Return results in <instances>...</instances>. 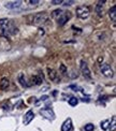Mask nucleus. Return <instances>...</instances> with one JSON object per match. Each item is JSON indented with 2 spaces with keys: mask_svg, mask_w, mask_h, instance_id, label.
Returning <instances> with one entry per match:
<instances>
[{
  "mask_svg": "<svg viewBox=\"0 0 116 131\" xmlns=\"http://www.w3.org/2000/svg\"><path fill=\"white\" fill-rule=\"evenodd\" d=\"M43 83V74L33 75L31 76V84L33 85H41Z\"/></svg>",
  "mask_w": 116,
  "mask_h": 131,
  "instance_id": "6e6552de",
  "label": "nucleus"
},
{
  "mask_svg": "<svg viewBox=\"0 0 116 131\" xmlns=\"http://www.w3.org/2000/svg\"><path fill=\"white\" fill-rule=\"evenodd\" d=\"M33 116H35V114H33V111L29 110L27 113L25 114V117H24V124L25 125H28L29 122H31V120L33 119Z\"/></svg>",
  "mask_w": 116,
  "mask_h": 131,
  "instance_id": "9d476101",
  "label": "nucleus"
},
{
  "mask_svg": "<svg viewBox=\"0 0 116 131\" xmlns=\"http://www.w3.org/2000/svg\"><path fill=\"white\" fill-rule=\"evenodd\" d=\"M47 71H49V80H51V81H56V80H57V72H56L54 69L49 68V69H47Z\"/></svg>",
  "mask_w": 116,
  "mask_h": 131,
  "instance_id": "ddd939ff",
  "label": "nucleus"
},
{
  "mask_svg": "<svg viewBox=\"0 0 116 131\" xmlns=\"http://www.w3.org/2000/svg\"><path fill=\"white\" fill-rule=\"evenodd\" d=\"M59 72H60L61 74H66V73H67V68H66L65 65H60V67H59Z\"/></svg>",
  "mask_w": 116,
  "mask_h": 131,
  "instance_id": "aec40b11",
  "label": "nucleus"
},
{
  "mask_svg": "<svg viewBox=\"0 0 116 131\" xmlns=\"http://www.w3.org/2000/svg\"><path fill=\"white\" fill-rule=\"evenodd\" d=\"M10 86V80L8 77H3L1 82H0V88L2 89V90H7Z\"/></svg>",
  "mask_w": 116,
  "mask_h": 131,
  "instance_id": "9b49d317",
  "label": "nucleus"
},
{
  "mask_svg": "<svg viewBox=\"0 0 116 131\" xmlns=\"http://www.w3.org/2000/svg\"><path fill=\"white\" fill-rule=\"evenodd\" d=\"M69 76L71 77V79H74V77H77V76H79V74H77V72H75V71L73 70V71L71 72V74H69Z\"/></svg>",
  "mask_w": 116,
  "mask_h": 131,
  "instance_id": "412c9836",
  "label": "nucleus"
},
{
  "mask_svg": "<svg viewBox=\"0 0 116 131\" xmlns=\"http://www.w3.org/2000/svg\"><path fill=\"white\" fill-rule=\"evenodd\" d=\"M110 124H111V122H110L109 119H105V120H103V122H101L100 127H101L102 130H107V129L110 128Z\"/></svg>",
  "mask_w": 116,
  "mask_h": 131,
  "instance_id": "dca6fc26",
  "label": "nucleus"
},
{
  "mask_svg": "<svg viewBox=\"0 0 116 131\" xmlns=\"http://www.w3.org/2000/svg\"><path fill=\"white\" fill-rule=\"evenodd\" d=\"M63 5H72L74 3V1H62Z\"/></svg>",
  "mask_w": 116,
  "mask_h": 131,
  "instance_id": "5701e85b",
  "label": "nucleus"
},
{
  "mask_svg": "<svg viewBox=\"0 0 116 131\" xmlns=\"http://www.w3.org/2000/svg\"><path fill=\"white\" fill-rule=\"evenodd\" d=\"M79 103V100H77V98H75V97H72L71 99H69V104L71 106H75Z\"/></svg>",
  "mask_w": 116,
  "mask_h": 131,
  "instance_id": "a211bd4d",
  "label": "nucleus"
},
{
  "mask_svg": "<svg viewBox=\"0 0 116 131\" xmlns=\"http://www.w3.org/2000/svg\"><path fill=\"white\" fill-rule=\"evenodd\" d=\"M61 14H62V10H60V9L54 10V11L52 12V17H59Z\"/></svg>",
  "mask_w": 116,
  "mask_h": 131,
  "instance_id": "f3484780",
  "label": "nucleus"
},
{
  "mask_svg": "<svg viewBox=\"0 0 116 131\" xmlns=\"http://www.w3.org/2000/svg\"><path fill=\"white\" fill-rule=\"evenodd\" d=\"M70 88H71V89H74V91H79V87H77V86H74V85H71V86H70Z\"/></svg>",
  "mask_w": 116,
  "mask_h": 131,
  "instance_id": "393cba45",
  "label": "nucleus"
},
{
  "mask_svg": "<svg viewBox=\"0 0 116 131\" xmlns=\"http://www.w3.org/2000/svg\"><path fill=\"white\" fill-rule=\"evenodd\" d=\"M70 17H71L70 12H66V13H62V14H61L60 16L57 18V24L59 26H63L70 19Z\"/></svg>",
  "mask_w": 116,
  "mask_h": 131,
  "instance_id": "423d86ee",
  "label": "nucleus"
},
{
  "mask_svg": "<svg viewBox=\"0 0 116 131\" xmlns=\"http://www.w3.org/2000/svg\"><path fill=\"white\" fill-rule=\"evenodd\" d=\"M105 3V1H98L97 5H96V12L98 14L101 16V13H102V10H103V4Z\"/></svg>",
  "mask_w": 116,
  "mask_h": 131,
  "instance_id": "2eb2a0df",
  "label": "nucleus"
},
{
  "mask_svg": "<svg viewBox=\"0 0 116 131\" xmlns=\"http://www.w3.org/2000/svg\"><path fill=\"white\" fill-rule=\"evenodd\" d=\"M39 2L40 1H38V0H29V1H28V3H30V4H32V5H37Z\"/></svg>",
  "mask_w": 116,
  "mask_h": 131,
  "instance_id": "4be33fe9",
  "label": "nucleus"
},
{
  "mask_svg": "<svg viewBox=\"0 0 116 131\" xmlns=\"http://www.w3.org/2000/svg\"><path fill=\"white\" fill-rule=\"evenodd\" d=\"M81 71H82V73H83V75H84L85 79H87V80H91V72H90V70H89L86 61H84V60L81 61Z\"/></svg>",
  "mask_w": 116,
  "mask_h": 131,
  "instance_id": "20e7f679",
  "label": "nucleus"
},
{
  "mask_svg": "<svg viewBox=\"0 0 116 131\" xmlns=\"http://www.w3.org/2000/svg\"><path fill=\"white\" fill-rule=\"evenodd\" d=\"M109 15H110V17H111L112 21H113V22H116V5H113V7L110 9Z\"/></svg>",
  "mask_w": 116,
  "mask_h": 131,
  "instance_id": "4468645a",
  "label": "nucleus"
},
{
  "mask_svg": "<svg viewBox=\"0 0 116 131\" xmlns=\"http://www.w3.org/2000/svg\"><path fill=\"white\" fill-rule=\"evenodd\" d=\"M94 129H95V126L93 124L85 125V131H94Z\"/></svg>",
  "mask_w": 116,
  "mask_h": 131,
  "instance_id": "6ab92c4d",
  "label": "nucleus"
},
{
  "mask_svg": "<svg viewBox=\"0 0 116 131\" xmlns=\"http://www.w3.org/2000/svg\"><path fill=\"white\" fill-rule=\"evenodd\" d=\"M47 14L45 12H41V13H38V14L35 15L33 17V24L36 26H40V25H43L45 22H47Z\"/></svg>",
  "mask_w": 116,
  "mask_h": 131,
  "instance_id": "f257e3e1",
  "label": "nucleus"
},
{
  "mask_svg": "<svg viewBox=\"0 0 116 131\" xmlns=\"http://www.w3.org/2000/svg\"><path fill=\"white\" fill-rule=\"evenodd\" d=\"M101 73L107 77H112L113 76V69L111 68V66L109 63H102L101 65Z\"/></svg>",
  "mask_w": 116,
  "mask_h": 131,
  "instance_id": "39448f33",
  "label": "nucleus"
},
{
  "mask_svg": "<svg viewBox=\"0 0 116 131\" xmlns=\"http://www.w3.org/2000/svg\"><path fill=\"white\" fill-rule=\"evenodd\" d=\"M72 130V120L71 118H68L61 126V131H71Z\"/></svg>",
  "mask_w": 116,
  "mask_h": 131,
  "instance_id": "1a4fd4ad",
  "label": "nucleus"
},
{
  "mask_svg": "<svg viewBox=\"0 0 116 131\" xmlns=\"http://www.w3.org/2000/svg\"><path fill=\"white\" fill-rule=\"evenodd\" d=\"M47 99H49V96H42L41 98H40V100L41 101H46Z\"/></svg>",
  "mask_w": 116,
  "mask_h": 131,
  "instance_id": "a878e982",
  "label": "nucleus"
},
{
  "mask_svg": "<svg viewBox=\"0 0 116 131\" xmlns=\"http://www.w3.org/2000/svg\"><path fill=\"white\" fill-rule=\"evenodd\" d=\"M22 1H12V2H7L5 3V8L10 10H15V9H18L19 7L22 5Z\"/></svg>",
  "mask_w": 116,
  "mask_h": 131,
  "instance_id": "0eeeda50",
  "label": "nucleus"
},
{
  "mask_svg": "<svg viewBox=\"0 0 116 131\" xmlns=\"http://www.w3.org/2000/svg\"><path fill=\"white\" fill-rule=\"evenodd\" d=\"M76 15L77 17L82 19H86L89 16V9L85 5H82V7H79L76 9Z\"/></svg>",
  "mask_w": 116,
  "mask_h": 131,
  "instance_id": "f03ea898",
  "label": "nucleus"
},
{
  "mask_svg": "<svg viewBox=\"0 0 116 131\" xmlns=\"http://www.w3.org/2000/svg\"><path fill=\"white\" fill-rule=\"evenodd\" d=\"M52 3L53 4H60V3H62V0H53Z\"/></svg>",
  "mask_w": 116,
  "mask_h": 131,
  "instance_id": "b1692460",
  "label": "nucleus"
},
{
  "mask_svg": "<svg viewBox=\"0 0 116 131\" xmlns=\"http://www.w3.org/2000/svg\"><path fill=\"white\" fill-rule=\"evenodd\" d=\"M18 82L23 87H28V86H29V84L27 83V80H26L25 74H24V73H19V74H18Z\"/></svg>",
  "mask_w": 116,
  "mask_h": 131,
  "instance_id": "f8f14e48",
  "label": "nucleus"
},
{
  "mask_svg": "<svg viewBox=\"0 0 116 131\" xmlns=\"http://www.w3.org/2000/svg\"><path fill=\"white\" fill-rule=\"evenodd\" d=\"M40 114L44 117V118H46V119H49V120L55 119V113L53 112L52 109H47V108L42 109V110H40Z\"/></svg>",
  "mask_w": 116,
  "mask_h": 131,
  "instance_id": "7ed1b4c3",
  "label": "nucleus"
}]
</instances>
